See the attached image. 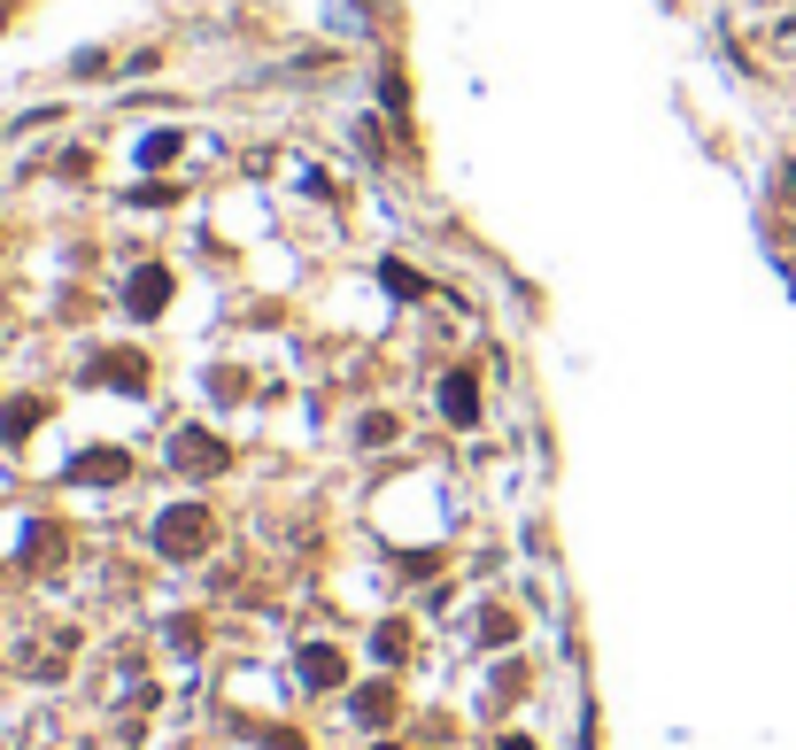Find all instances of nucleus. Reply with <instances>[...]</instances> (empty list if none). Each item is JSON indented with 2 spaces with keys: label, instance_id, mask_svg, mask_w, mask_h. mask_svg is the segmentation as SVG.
I'll return each mask as SVG.
<instances>
[{
  "label": "nucleus",
  "instance_id": "obj_1",
  "mask_svg": "<svg viewBox=\"0 0 796 750\" xmlns=\"http://www.w3.org/2000/svg\"><path fill=\"white\" fill-rule=\"evenodd\" d=\"M156 550L162 557H201L209 550V511L201 503H170L156 519Z\"/></svg>",
  "mask_w": 796,
  "mask_h": 750
},
{
  "label": "nucleus",
  "instance_id": "obj_2",
  "mask_svg": "<svg viewBox=\"0 0 796 750\" xmlns=\"http://www.w3.org/2000/svg\"><path fill=\"white\" fill-rule=\"evenodd\" d=\"M170 464H178V472H225L232 450H225L217 434H178V442H170Z\"/></svg>",
  "mask_w": 796,
  "mask_h": 750
},
{
  "label": "nucleus",
  "instance_id": "obj_3",
  "mask_svg": "<svg viewBox=\"0 0 796 750\" xmlns=\"http://www.w3.org/2000/svg\"><path fill=\"white\" fill-rule=\"evenodd\" d=\"M125 302H132V317H156L162 302H170V272H162V264H148V272H132V287H125Z\"/></svg>",
  "mask_w": 796,
  "mask_h": 750
},
{
  "label": "nucleus",
  "instance_id": "obj_4",
  "mask_svg": "<svg viewBox=\"0 0 796 750\" xmlns=\"http://www.w3.org/2000/svg\"><path fill=\"white\" fill-rule=\"evenodd\" d=\"M125 472H132L125 450H86L78 464H70V480H86V487H109V480H125Z\"/></svg>",
  "mask_w": 796,
  "mask_h": 750
},
{
  "label": "nucleus",
  "instance_id": "obj_5",
  "mask_svg": "<svg viewBox=\"0 0 796 750\" xmlns=\"http://www.w3.org/2000/svg\"><path fill=\"white\" fill-rule=\"evenodd\" d=\"M302 681H310V689H340V681H348V658L325 650V642H310V650H302Z\"/></svg>",
  "mask_w": 796,
  "mask_h": 750
},
{
  "label": "nucleus",
  "instance_id": "obj_6",
  "mask_svg": "<svg viewBox=\"0 0 796 750\" xmlns=\"http://www.w3.org/2000/svg\"><path fill=\"white\" fill-rule=\"evenodd\" d=\"M93 372H101L109 387H148V356H132V348H109V356H93Z\"/></svg>",
  "mask_w": 796,
  "mask_h": 750
},
{
  "label": "nucleus",
  "instance_id": "obj_7",
  "mask_svg": "<svg viewBox=\"0 0 796 750\" xmlns=\"http://www.w3.org/2000/svg\"><path fill=\"white\" fill-rule=\"evenodd\" d=\"M441 411H449L457 426H472V418H479V387H472V372H449V379H441Z\"/></svg>",
  "mask_w": 796,
  "mask_h": 750
},
{
  "label": "nucleus",
  "instance_id": "obj_8",
  "mask_svg": "<svg viewBox=\"0 0 796 750\" xmlns=\"http://www.w3.org/2000/svg\"><path fill=\"white\" fill-rule=\"evenodd\" d=\"M348 712H356V720H364V728H387V720H395V689H387V681H364V689H356V704H348Z\"/></svg>",
  "mask_w": 796,
  "mask_h": 750
},
{
  "label": "nucleus",
  "instance_id": "obj_9",
  "mask_svg": "<svg viewBox=\"0 0 796 750\" xmlns=\"http://www.w3.org/2000/svg\"><path fill=\"white\" fill-rule=\"evenodd\" d=\"M39 418H47V403H39V395H23V403H0V434H8V442H23Z\"/></svg>",
  "mask_w": 796,
  "mask_h": 750
},
{
  "label": "nucleus",
  "instance_id": "obj_10",
  "mask_svg": "<svg viewBox=\"0 0 796 750\" xmlns=\"http://www.w3.org/2000/svg\"><path fill=\"white\" fill-rule=\"evenodd\" d=\"M371 650L395 665V658H410V634H402V626H379V634H371Z\"/></svg>",
  "mask_w": 796,
  "mask_h": 750
},
{
  "label": "nucleus",
  "instance_id": "obj_11",
  "mask_svg": "<svg viewBox=\"0 0 796 750\" xmlns=\"http://www.w3.org/2000/svg\"><path fill=\"white\" fill-rule=\"evenodd\" d=\"M356 442H364V450H379V442H395V418H364V426H356Z\"/></svg>",
  "mask_w": 796,
  "mask_h": 750
},
{
  "label": "nucleus",
  "instance_id": "obj_12",
  "mask_svg": "<svg viewBox=\"0 0 796 750\" xmlns=\"http://www.w3.org/2000/svg\"><path fill=\"white\" fill-rule=\"evenodd\" d=\"M479 634H487V642H510V634H518V619H510V611H487V619H479Z\"/></svg>",
  "mask_w": 796,
  "mask_h": 750
},
{
  "label": "nucleus",
  "instance_id": "obj_13",
  "mask_svg": "<svg viewBox=\"0 0 796 750\" xmlns=\"http://www.w3.org/2000/svg\"><path fill=\"white\" fill-rule=\"evenodd\" d=\"M387 287H395V295H426V279H418V272H402V264H387Z\"/></svg>",
  "mask_w": 796,
  "mask_h": 750
},
{
  "label": "nucleus",
  "instance_id": "obj_14",
  "mask_svg": "<svg viewBox=\"0 0 796 750\" xmlns=\"http://www.w3.org/2000/svg\"><path fill=\"white\" fill-rule=\"evenodd\" d=\"M263 750H302V736H295V728H271V743Z\"/></svg>",
  "mask_w": 796,
  "mask_h": 750
},
{
  "label": "nucleus",
  "instance_id": "obj_15",
  "mask_svg": "<svg viewBox=\"0 0 796 750\" xmlns=\"http://www.w3.org/2000/svg\"><path fill=\"white\" fill-rule=\"evenodd\" d=\"M503 750H534V743H526V736H510V743H503Z\"/></svg>",
  "mask_w": 796,
  "mask_h": 750
},
{
  "label": "nucleus",
  "instance_id": "obj_16",
  "mask_svg": "<svg viewBox=\"0 0 796 750\" xmlns=\"http://www.w3.org/2000/svg\"><path fill=\"white\" fill-rule=\"evenodd\" d=\"M371 750H395V743H371Z\"/></svg>",
  "mask_w": 796,
  "mask_h": 750
}]
</instances>
